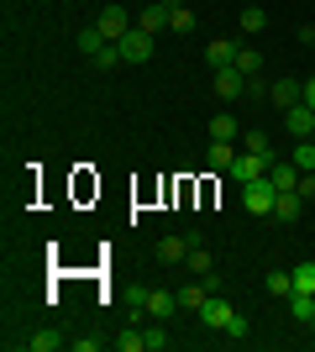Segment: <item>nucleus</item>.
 <instances>
[{
	"mask_svg": "<svg viewBox=\"0 0 315 352\" xmlns=\"http://www.w3.org/2000/svg\"><path fill=\"white\" fill-rule=\"evenodd\" d=\"M189 258V236H163L158 242V263H184Z\"/></svg>",
	"mask_w": 315,
	"mask_h": 352,
	"instance_id": "2eb2a0df",
	"label": "nucleus"
},
{
	"mask_svg": "<svg viewBox=\"0 0 315 352\" xmlns=\"http://www.w3.org/2000/svg\"><path fill=\"white\" fill-rule=\"evenodd\" d=\"M137 27L148 32V37L168 32V6H163V0H152V6H142V16H137Z\"/></svg>",
	"mask_w": 315,
	"mask_h": 352,
	"instance_id": "9d476101",
	"label": "nucleus"
},
{
	"mask_svg": "<svg viewBox=\"0 0 315 352\" xmlns=\"http://www.w3.org/2000/svg\"><path fill=\"white\" fill-rule=\"evenodd\" d=\"M237 37H215V43H210L205 47V63H210V69H226V63H231V58H237Z\"/></svg>",
	"mask_w": 315,
	"mask_h": 352,
	"instance_id": "ddd939ff",
	"label": "nucleus"
},
{
	"mask_svg": "<svg viewBox=\"0 0 315 352\" xmlns=\"http://www.w3.org/2000/svg\"><path fill=\"white\" fill-rule=\"evenodd\" d=\"M142 337H148V352H163L168 347V326L152 321V326H142Z\"/></svg>",
	"mask_w": 315,
	"mask_h": 352,
	"instance_id": "c85d7f7f",
	"label": "nucleus"
},
{
	"mask_svg": "<svg viewBox=\"0 0 315 352\" xmlns=\"http://www.w3.org/2000/svg\"><path fill=\"white\" fill-rule=\"evenodd\" d=\"M137 310H142L148 321H174L184 305H179V294H174V289H142V294H137Z\"/></svg>",
	"mask_w": 315,
	"mask_h": 352,
	"instance_id": "f257e3e1",
	"label": "nucleus"
},
{
	"mask_svg": "<svg viewBox=\"0 0 315 352\" xmlns=\"http://www.w3.org/2000/svg\"><path fill=\"white\" fill-rule=\"evenodd\" d=\"M231 63H237L247 79H257V74H263V53H257V47H237V58H231Z\"/></svg>",
	"mask_w": 315,
	"mask_h": 352,
	"instance_id": "6ab92c4d",
	"label": "nucleus"
},
{
	"mask_svg": "<svg viewBox=\"0 0 315 352\" xmlns=\"http://www.w3.org/2000/svg\"><path fill=\"white\" fill-rule=\"evenodd\" d=\"M284 126L305 142V137H315V111H310L305 100H300V105H289V111H284Z\"/></svg>",
	"mask_w": 315,
	"mask_h": 352,
	"instance_id": "1a4fd4ad",
	"label": "nucleus"
},
{
	"mask_svg": "<svg viewBox=\"0 0 315 352\" xmlns=\"http://www.w3.org/2000/svg\"><path fill=\"white\" fill-rule=\"evenodd\" d=\"M305 105H310V111H315V74H310V79H305Z\"/></svg>",
	"mask_w": 315,
	"mask_h": 352,
	"instance_id": "f704fd0d",
	"label": "nucleus"
},
{
	"mask_svg": "<svg viewBox=\"0 0 315 352\" xmlns=\"http://www.w3.org/2000/svg\"><path fill=\"white\" fill-rule=\"evenodd\" d=\"M168 32L189 37V32H195V11H189V6H174V11H168Z\"/></svg>",
	"mask_w": 315,
	"mask_h": 352,
	"instance_id": "412c9836",
	"label": "nucleus"
},
{
	"mask_svg": "<svg viewBox=\"0 0 315 352\" xmlns=\"http://www.w3.org/2000/svg\"><path fill=\"white\" fill-rule=\"evenodd\" d=\"M110 347H116V352H148V337H142V326H137V331H121Z\"/></svg>",
	"mask_w": 315,
	"mask_h": 352,
	"instance_id": "393cba45",
	"label": "nucleus"
},
{
	"mask_svg": "<svg viewBox=\"0 0 315 352\" xmlns=\"http://www.w3.org/2000/svg\"><path fill=\"white\" fill-rule=\"evenodd\" d=\"M289 316H294V321H310V316H315V294H289Z\"/></svg>",
	"mask_w": 315,
	"mask_h": 352,
	"instance_id": "b1692460",
	"label": "nucleus"
},
{
	"mask_svg": "<svg viewBox=\"0 0 315 352\" xmlns=\"http://www.w3.org/2000/svg\"><path fill=\"white\" fill-rule=\"evenodd\" d=\"M279 206V190H273V179H253V184H242V210H253V216H273Z\"/></svg>",
	"mask_w": 315,
	"mask_h": 352,
	"instance_id": "f03ea898",
	"label": "nucleus"
},
{
	"mask_svg": "<svg viewBox=\"0 0 315 352\" xmlns=\"http://www.w3.org/2000/svg\"><path fill=\"white\" fill-rule=\"evenodd\" d=\"M237 137H242V121L237 116H226V111H221V116L210 121V142H237Z\"/></svg>",
	"mask_w": 315,
	"mask_h": 352,
	"instance_id": "dca6fc26",
	"label": "nucleus"
},
{
	"mask_svg": "<svg viewBox=\"0 0 315 352\" xmlns=\"http://www.w3.org/2000/svg\"><path fill=\"white\" fill-rule=\"evenodd\" d=\"M121 63H126V58H121V47H116V43H105L100 53H95V69H121Z\"/></svg>",
	"mask_w": 315,
	"mask_h": 352,
	"instance_id": "2f4dec72",
	"label": "nucleus"
},
{
	"mask_svg": "<svg viewBox=\"0 0 315 352\" xmlns=\"http://www.w3.org/2000/svg\"><path fill=\"white\" fill-rule=\"evenodd\" d=\"M310 47H315V43H310Z\"/></svg>",
	"mask_w": 315,
	"mask_h": 352,
	"instance_id": "e433bc0d",
	"label": "nucleus"
},
{
	"mask_svg": "<svg viewBox=\"0 0 315 352\" xmlns=\"http://www.w3.org/2000/svg\"><path fill=\"white\" fill-rule=\"evenodd\" d=\"M268 100L279 105V111H289V105L305 100V79H294V74H284V79H273L268 85Z\"/></svg>",
	"mask_w": 315,
	"mask_h": 352,
	"instance_id": "0eeeda50",
	"label": "nucleus"
},
{
	"mask_svg": "<svg viewBox=\"0 0 315 352\" xmlns=\"http://www.w3.org/2000/svg\"><path fill=\"white\" fill-rule=\"evenodd\" d=\"M95 32H100L105 43H121V37L132 32V11H126V6H100V16H95Z\"/></svg>",
	"mask_w": 315,
	"mask_h": 352,
	"instance_id": "7ed1b4c3",
	"label": "nucleus"
},
{
	"mask_svg": "<svg viewBox=\"0 0 315 352\" xmlns=\"http://www.w3.org/2000/svg\"><path fill=\"white\" fill-rule=\"evenodd\" d=\"M184 263L195 268V279H200V274H210V268H215V258L205 252V242H200V236H189V258H184Z\"/></svg>",
	"mask_w": 315,
	"mask_h": 352,
	"instance_id": "a211bd4d",
	"label": "nucleus"
},
{
	"mask_svg": "<svg viewBox=\"0 0 315 352\" xmlns=\"http://www.w3.org/2000/svg\"><path fill=\"white\" fill-rule=\"evenodd\" d=\"M237 153H242L237 142H210V153H205V168H215V174H231Z\"/></svg>",
	"mask_w": 315,
	"mask_h": 352,
	"instance_id": "9b49d317",
	"label": "nucleus"
},
{
	"mask_svg": "<svg viewBox=\"0 0 315 352\" xmlns=\"http://www.w3.org/2000/svg\"><path fill=\"white\" fill-rule=\"evenodd\" d=\"M268 294L289 300V294H294V274H289V268H273V274H268Z\"/></svg>",
	"mask_w": 315,
	"mask_h": 352,
	"instance_id": "5701e85b",
	"label": "nucleus"
},
{
	"mask_svg": "<svg viewBox=\"0 0 315 352\" xmlns=\"http://www.w3.org/2000/svg\"><path fill=\"white\" fill-rule=\"evenodd\" d=\"M69 347H74V352H100L105 342H100V337H74V342H69Z\"/></svg>",
	"mask_w": 315,
	"mask_h": 352,
	"instance_id": "473e14b6",
	"label": "nucleus"
},
{
	"mask_svg": "<svg viewBox=\"0 0 315 352\" xmlns=\"http://www.w3.org/2000/svg\"><path fill=\"white\" fill-rule=\"evenodd\" d=\"M294 168H300V174H315V137H305V142L294 147Z\"/></svg>",
	"mask_w": 315,
	"mask_h": 352,
	"instance_id": "a878e982",
	"label": "nucleus"
},
{
	"mask_svg": "<svg viewBox=\"0 0 315 352\" xmlns=\"http://www.w3.org/2000/svg\"><path fill=\"white\" fill-rule=\"evenodd\" d=\"M100 47H105V37H100L95 27H84V32H79V53H84V58H95Z\"/></svg>",
	"mask_w": 315,
	"mask_h": 352,
	"instance_id": "c756f323",
	"label": "nucleus"
},
{
	"mask_svg": "<svg viewBox=\"0 0 315 352\" xmlns=\"http://www.w3.org/2000/svg\"><path fill=\"white\" fill-rule=\"evenodd\" d=\"M21 347H27V352H58L63 347V331H58V326H43V331H32Z\"/></svg>",
	"mask_w": 315,
	"mask_h": 352,
	"instance_id": "4468645a",
	"label": "nucleus"
},
{
	"mask_svg": "<svg viewBox=\"0 0 315 352\" xmlns=\"http://www.w3.org/2000/svg\"><path fill=\"white\" fill-rule=\"evenodd\" d=\"M305 326H310V331H315V316H310V321H305Z\"/></svg>",
	"mask_w": 315,
	"mask_h": 352,
	"instance_id": "c9c22d12",
	"label": "nucleus"
},
{
	"mask_svg": "<svg viewBox=\"0 0 315 352\" xmlns=\"http://www.w3.org/2000/svg\"><path fill=\"white\" fill-rule=\"evenodd\" d=\"M247 331H253V321H247V316L237 310V316H231V326H226L221 337H226V342H247Z\"/></svg>",
	"mask_w": 315,
	"mask_h": 352,
	"instance_id": "7c9ffc66",
	"label": "nucleus"
},
{
	"mask_svg": "<svg viewBox=\"0 0 315 352\" xmlns=\"http://www.w3.org/2000/svg\"><path fill=\"white\" fill-rule=\"evenodd\" d=\"M152 43H158V37H148L142 27H132L116 47H121V58H126V63H148V58H152Z\"/></svg>",
	"mask_w": 315,
	"mask_h": 352,
	"instance_id": "423d86ee",
	"label": "nucleus"
},
{
	"mask_svg": "<svg viewBox=\"0 0 315 352\" xmlns=\"http://www.w3.org/2000/svg\"><path fill=\"white\" fill-rule=\"evenodd\" d=\"M263 27H268V11H263V6H247V11H242V37H257Z\"/></svg>",
	"mask_w": 315,
	"mask_h": 352,
	"instance_id": "aec40b11",
	"label": "nucleus"
},
{
	"mask_svg": "<svg viewBox=\"0 0 315 352\" xmlns=\"http://www.w3.org/2000/svg\"><path fill=\"white\" fill-rule=\"evenodd\" d=\"M268 179H273V190H279V195L300 190V168H294V158H289V163H268Z\"/></svg>",
	"mask_w": 315,
	"mask_h": 352,
	"instance_id": "f8f14e48",
	"label": "nucleus"
},
{
	"mask_svg": "<svg viewBox=\"0 0 315 352\" xmlns=\"http://www.w3.org/2000/svg\"><path fill=\"white\" fill-rule=\"evenodd\" d=\"M300 195H305V200H315V174H300Z\"/></svg>",
	"mask_w": 315,
	"mask_h": 352,
	"instance_id": "72a5a7b5",
	"label": "nucleus"
},
{
	"mask_svg": "<svg viewBox=\"0 0 315 352\" xmlns=\"http://www.w3.org/2000/svg\"><path fill=\"white\" fill-rule=\"evenodd\" d=\"M237 147H242V153H263V158H273V142H268L263 132H242Z\"/></svg>",
	"mask_w": 315,
	"mask_h": 352,
	"instance_id": "4be33fe9",
	"label": "nucleus"
},
{
	"mask_svg": "<svg viewBox=\"0 0 315 352\" xmlns=\"http://www.w3.org/2000/svg\"><path fill=\"white\" fill-rule=\"evenodd\" d=\"M268 163H273V158H263V153H237V163H231V179H237V184H253V179L268 174Z\"/></svg>",
	"mask_w": 315,
	"mask_h": 352,
	"instance_id": "6e6552de",
	"label": "nucleus"
},
{
	"mask_svg": "<svg viewBox=\"0 0 315 352\" xmlns=\"http://www.w3.org/2000/svg\"><path fill=\"white\" fill-rule=\"evenodd\" d=\"M273 216H279V221H300V216H305V195H300V190L279 195V206H273Z\"/></svg>",
	"mask_w": 315,
	"mask_h": 352,
	"instance_id": "f3484780",
	"label": "nucleus"
},
{
	"mask_svg": "<svg viewBox=\"0 0 315 352\" xmlns=\"http://www.w3.org/2000/svg\"><path fill=\"white\" fill-rule=\"evenodd\" d=\"M289 274H294V294H315V263H300Z\"/></svg>",
	"mask_w": 315,
	"mask_h": 352,
	"instance_id": "cd10ccee",
	"label": "nucleus"
},
{
	"mask_svg": "<svg viewBox=\"0 0 315 352\" xmlns=\"http://www.w3.org/2000/svg\"><path fill=\"white\" fill-rule=\"evenodd\" d=\"M247 85H253V79H247V74L237 69V63H226V69H215V95H221V100H242V95H247Z\"/></svg>",
	"mask_w": 315,
	"mask_h": 352,
	"instance_id": "39448f33",
	"label": "nucleus"
},
{
	"mask_svg": "<svg viewBox=\"0 0 315 352\" xmlns=\"http://www.w3.org/2000/svg\"><path fill=\"white\" fill-rule=\"evenodd\" d=\"M195 316H200V326H210V331H226V326H231V316H237V305H231L226 294H210Z\"/></svg>",
	"mask_w": 315,
	"mask_h": 352,
	"instance_id": "20e7f679",
	"label": "nucleus"
},
{
	"mask_svg": "<svg viewBox=\"0 0 315 352\" xmlns=\"http://www.w3.org/2000/svg\"><path fill=\"white\" fill-rule=\"evenodd\" d=\"M205 300H210V289H205V284H200V279L189 284V289H179V305H184V310H200V305H205Z\"/></svg>",
	"mask_w": 315,
	"mask_h": 352,
	"instance_id": "bb28decb",
	"label": "nucleus"
}]
</instances>
